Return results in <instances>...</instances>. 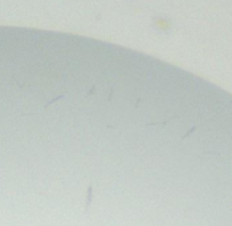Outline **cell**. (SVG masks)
<instances>
[{
  "label": "cell",
  "instance_id": "6da1fadb",
  "mask_svg": "<svg viewBox=\"0 0 232 226\" xmlns=\"http://www.w3.org/2000/svg\"><path fill=\"white\" fill-rule=\"evenodd\" d=\"M91 201H92V185H89V188H88V199H86L84 212H88V209H89V205H91Z\"/></svg>",
  "mask_w": 232,
  "mask_h": 226
}]
</instances>
